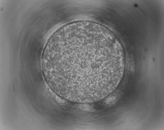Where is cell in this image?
Listing matches in <instances>:
<instances>
[{"label": "cell", "mask_w": 164, "mask_h": 130, "mask_svg": "<svg viewBox=\"0 0 164 130\" xmlns=\"http://www.w3.org/2000/svg\"><path fill=\"white\" fill-rule=\"evenodd\" d=\"M123 50L109 30L98 24L67 25L51 37L42 67L52 90L72 102L88 103L105 98L115 89L125 68Z\"/></svg>", "instance_id": "1"}]
</instances>
